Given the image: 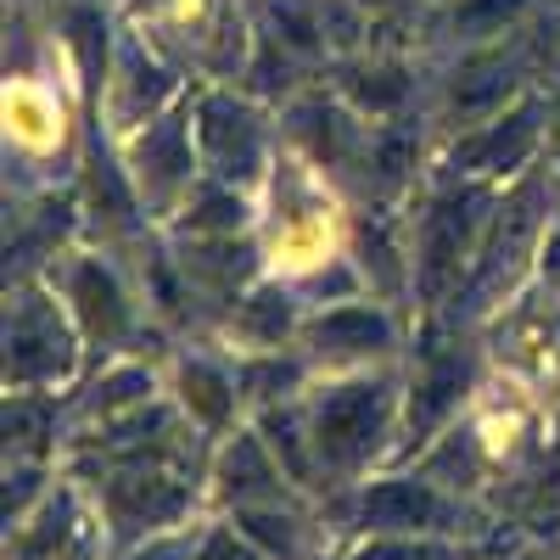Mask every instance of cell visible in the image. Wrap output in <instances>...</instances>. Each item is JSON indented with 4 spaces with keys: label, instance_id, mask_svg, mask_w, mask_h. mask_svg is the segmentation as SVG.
I'll return each instance as SVG.
<instances>
[{
    "label": "cell",
    "instance_id": "cell-6",
    "mask_svg": "<svg viewBox=\"0 0 560 560\" xmlns=\"http://www.w3.org/2000/svg\"><path fill=\"white\" fill-rule=\"evenodd\" d=\"M73 303H79V314L90 325V337H102V342H118L124 337V325H129L124 292H118L113 269H102L96 258L73 269Z\"/></svg>",
    "mask_w": 560,
    "mask_h": 560
},
{
    "label": "cell",
    "instance_id": "cell-13",
    "mask_svg": "<svg viewBox=\"0 0 560 560\" xmlns=\"http://www.w3.org/2000/svg\"><path fill=\"white\" fill-rule=\"evenodd\" d=\"M140 168H147L158 185H174L185 168H191V158H185V135L174 118H163L147 140H140Z\"/></svg>",
    "mask_w": 560,
    "mask_h": 560
},
{
    "label": "cell",
    "instance_id": "cell-28",
    "mask_svg": "<svg viewBox=\"0 0 560 560\" xmlns=\"http://www.w3.org/2000/svg\"><path fill=\"white\" fill-rule=\"evenodd\" d=\"M202 560H258V549L242 544L236 533H213V538L202 544Z\"/></svg>",
    "mask_w": 560,
    "mask_h": 560
},
{
    "label": "cell",
    "instance_id": "cell-27",
    "mask_svg": "<svg viewBox=\"0 0 560 560\" xmlns=\"http://www.w3.org/2000/svg\"><path fill=\"white\" fill-rule=\"evenodd\" d=\"M359 560H454V555L438 549V544H376V549H364Z\"/></svg>",
    "mask_w": 560,
    "mask_h": 560
},
{
    "label": "cell",
    "instance_id": "cell-17",
    "mask_svg": "<svg viewBox=\"0 0 560 560\" xmlns=\"http://www.w3.org/2000/svg\"><path fill=\"white\" fill-rule=\"evenodd\" d=\"M404 73L398 68H376V73H353V96L364 102V107H376V113H387V107H398L404 102Z\"/></svg>",
    "mask_w": 560,
    "mask_h": 560
},
{
    "label": "cell",
    "instance_id": "cell-23",
    "mask_svg": "<svg viewBox=\"0 0 560 560\" xmlns=\"http://www.w3.org/2000/svg\"><path fill=\"white\" fill-rule=\"evenodd\" d=\"M68 28H73V45H79V57H84V68L96 73V62H102V12H90V7H79V12L68 18Z\"/></svg>",
    "mask_w": 560,
    "mask_h": 560
},
{
    "label": "cell",
    "instance_id": "cell-16",
    "mask_svg": "<svg viewBox=\"0 0 560 560\" xmlns=\"http://www.w3.org/2000/svg\"><path fill=\"white\" fill-rule=\"evenodd\" d=\"M68 533H73V510H68V499H57L51 510H45L39 533H28V538L18 544V555H23V560H45V555H51V544H57V549L68 544Z\"/></svg>",
    "mask_w": 560,
    "mask_h": 560
},
{
    "label": "cell",
    "instance_id": "cell-30",
    "mask_svg": "<svg viewBox=\"0 0 560 560\" xmlns=\"http://www.w3.org/2000/svg\"><path fill=\"white\" fill-rule=\"evenodd\" d=\"M152 560H168V555H152Z\"/></svg>",
    "mask_w": 560,
    "mask_h": 560
},
{
    "label": "cell",
    "instance_id": "cell-3",
    "mask_svg": "<svg viewBox=\"0 0 560 560\" xmlns=\"http://www.w3.org/2000/svg\"><path fill=\"white\" fill-rule=\"evenodd\" d=\"M477 208H482L477 191L443 197V202L432 208V219H427V247H420V292H427V298H438L448 280H454V269H459V258H465V242H471V230H477Z\"/></svg>",
    "mask_w": 560,
    "mask_h": 560
},
{
    "label": "cell",
    "instance_id": "cell-18",
    "mask_svg": "<svg viewBox=\"0 0 560 560\" xmlns=\"http://www.w3.org/2000/svg\"><path fill=\"white\" fill-rule=\"evenodd\" d=\"M242 213L247 208L230 197V191H197V202H191V224L197 230H236Z\"/></svg>",
    "mask_w": 560,
    "mask_h": 560
},
{
    "label": "cell",
    "instance_id": "cell-15",
    "mask_svg": "<svg viewBox=\"0 0 560 560\" xmlns=\"http://www.w3.org/2000/svg\"><path fill=\"white\" fill-rule=\"evenodd\" d=\"M242 331L258 337V342H280V337L292 331V303L280 298V292H258L247 303V314H242Z\"/></svg>",
    "mask_w": 560,
    "mask_h": 560
},
{
    "label": "cell",
    "instance_id": "cell-5",
    "mask_svg": "<svg viewBox=\"0 0 560 560\" xmlns=\"http://www.w3.org/2000/svg\"><path fill=\"white\" fill-rule=\"evenodd\" d=\"M107 504H113V522L124 533H140V527L174 522L185 510V488L168 482V477H118L107 488Z\"/></svg>",
    "mask_w": 560,
    "mask_h": 560
},
{
    "label": "cell",
    "instance_id": "cell-1",
    "mask_svg": "<svg viewBox=\"0 0 560 560\" xmlns=\"http://www.w3.org/2000/svg\"><path fill=\"white\" fill-rule=\"evenodd\" d=\"M387 387H337L314 409V443L331 465H359L382 438Z\"/></svg>",
    "mask_w": 560,
    "mask_h": 560
},
{
    "label": "cell",
    "instance_id": "cell-20",
    "mask_svg": "<svg viewBox=\"0 0 560 560\" xmlns=\"http://www.w3.org/2000/svg\"><path fill=\"white\" fill-rule=\"evenodd\" d=\"M527 7V0H465V7H459V28H477V34H488V28H499V23H510V18H516Z\"/></svg>",
    "mask_w": 560,
    "mask_h": 560
},
{
    "label": "cell",
    "instance_id": "cell-19",
    "mask_svg": "<svg viewBox=\"0 0 560 560\" xmlns=\"http://www.w3.org/2000/svg\"><path fill=\"white\" fill-rule=\"evenodd\" d=\"M359 247H364V264L376 269L382 292H393V287H398V253H393V242H387V230H382V224H364V230H359Z\"/></svg>",
    "mask_w": 560,
    "mask_h": 560
},
{
    "label": "cell",
    "instance_id": "cell-29",
    "mask_svg": "<svg viewBox=\"0 0 560 560\" xmlns=\"http://www.w3.org/2000/svg\"><path fill=\"white\" fill-rule=\"evenodd\" d=\"M544 275L555 280V287H560V230L549 236V253H544Z\"/></svg>",
    "mask_w": 560,
    "mask_h": 560
},
{
    "label": "cell",
    "instance_id": "cell-24",
    "mask_svg": "<svg viewBox=\"0 0 560 560\" xmlns=\"http://www.w3.org/2000/svg\"><path fill=\"white\" fill-rule=\"evenodd\" d=\"M292 382H298V364H287V359H264V364H253L247 376H242V387L258 393V398H269V393H280V387H292Z\"/></svg>",
    "mask_w": 560,
    "mask_h": 560
},
{
    "label": "cell",
    "instance_id": "cell-22",
    "mask_svg": "<svg viewBox=\"0 0 560 560\" xmlns=\"http://www.w3.org/2000/svg\"><path fill=\"white\" fill-rule=\"evenodd\" d=\"M90 197H96V208L107 202V219H113V224L129 219V197H124V185H118V174H113L107 163L90 168Z\"/></svg>",
    "mask_w": 560,
    "mask_h": 560
},
{
    "label": "cell",
    "instance_id": "cell-7",
    "mask_svg": "<svg viewBox=\"0 0 560 560\" xmlns=\"http://www.w3.org/2000/svg\"><path fill=\"white\" fill-rule=\"evenodd\" d=\"M359 516H364V527H427L443 516V504L427 482H382L364 493Z\"/></svg>",
    "mask_w": 560,
    "mask_h": 560
},
{
    "label": "cell",
    "instance_id": "cell-25",
    "mask_svg": "<svg viewBox=\"0 0 560 560\" xmlns=\"http://www.w3.org/2000/svg\"><path fill=\"white\" fill-rule=\"evenodd\" d=\"M242 527H247V538H258V544H269V549H280V555H292V522H287V516H264V510H247Z\"/></svg>",
    "mask_w": 560,
    "mask_h": 560
},
{
    "label": "cell",
    "instance_id": "cell-11",
    "mask_svg": "<svg viewBox=\"0 0 560 560\" xmlns=\"http://www.w3.org/2000/svg\"><path fill=\"white\" fill-rule=\"evenodd\" d=\"M224 493L230 499H258V493H275V471H269V459L253 438H236V448L224 454Z\"/></svg>",
    "mask_w": 560,
    "mask_h": 560
},
{
    "label": "cell",
    "instance_id": "cell-2",
    "mask_svg": "<svg viewBox=\"0 0 560 560\" xmlns=\"http://www.w3.org/2000/svg\"><path fill=\"white\" fill-rule=\"evenodd\" d=\"M68 364H73L68 331L39 298H28L12 314V325H7V376L12 382H51V376H62Z\"/></svg>",
    "mask_w": 560,
    "mask_h": 560
},
{
    "label": "cell",
    "instance_id": "cell-14",
    "mask_svg": "<svg viewBox=\"0 0 560 560\" xmlns=\"http://www.w3.org/2000/svg\"><path fill=\"white\" fill-rule=\"evenodd\" d=\"M504 90H510V68H504V57H482V62H471V68L454 79V107H459V113L493 107Z\"/></svg>",
    "mask_w": 560,
    "mask_h": 560
},
{
    "label": "cell",
    "instance_id": "cell-4",
    "mask_svg": "<svg viewBox=\"0 0 560 560\" xmlns=\"http://www.w3.org/2000/svg\"><path fill=\"white\" fill-rule=\"evenodd\" d=\"M202 140H208V152L219 158V174L247 179L258 168V124H253L247 107L224 102V96L202 102Z\"/></svg>",
    "mask_w": 560,
    "mask_h": 560
},
{
    "label": "cell",
    "instance_id": "cell-12",
    "mask_svg": "<svg viewBox=\"0 0 560 560\" xmlns=\"http://www.w3.org/2000/svg\"><path fill=\"white\" fill-rule=\"evenodd\" d=\"M179 387H185V404H191V409L208 420V427H219V420L236 409V387H230L213 364H185Z\"/></svg>",
    "mask_w": 560,
    "mask_h": 560
},
{
    "label": "cell",
    "instance_id": "cell-26",
    "mask_svg": "<svg viewBox=\"0 0 560 560\" xmlns=\"http://www.w3.org/2000/svg\"><path fill=\"white\" fill-rule=\"evenodd\" d=\"M264 432L275 438L280 459H287V471H292V477H308V459H303V448H298V432H292V420H287V415H269V420H264Z\"/></svg>",
    "mask_w": 560,
    "mask_h": 560
},
{
    "label": "cell",
    "instance_id": "cell-8",
    "mask_svg": "<svg viewBox=\"0 0 560 560\" xmlns=\"http://www.w3.org/2000/svg\"><path fill=\"white\" fill-rule=\"evenodd\" d=\"M533 135H538V113H510L504 124H493L488 135L465 140L459 163L465 168H516L533 152Z\"/></svg>",
    "mask_w": 560,
    "mask_h": 560
},
{
    "label": "cell",
    "instance_id": "cell-9",
    "mask_svg": "<svg viewBox=\"0 0 560 560\" xmlns=\"http://www.w3.org/2000/svg\"><path fill=\"white\" fill-rule=\"evenodd\" d=\"M314 348L331 353V359H348V353H376L387 348V319L376 308H337L314 325Z\"/></svg>",
    "mask_w": 560,
    "mask_h": 560
},
{
    "label": "cell",
    "instance_id": "cell-21",
    "mask_svg": "<svg viewBox=\"0 0 560 560\" xmlns=\"http://www.w3.org/2000/svg\"><path fill=\"white\" fill-rule=\"evenodd\" d=\"M275 23H280V34H287V45H298V51H314L319 45V28H314V18L298 7V0H280Z\"/></svg>",
    "mask_w": 560,
    "mask_h": 560
},
{
    "label": "cell",
    "instance_id": "cell-10",
    "mask_svg": "<svg viewBox=\"0 0 560 560\" xmlns=\"http://www.w3.org/2000/svg\"><path fill=\"white\" fill-rule=\"evenodd\" d=\"M465 382H471V364H465L459 353H448V359H432V370H427V382L415 387V409H409V427H415V438H427L438 420L459 404V393H465Z\"/></svg>",
    "mask_w": 560,
    "mask_h": 560
}]
</instances>
